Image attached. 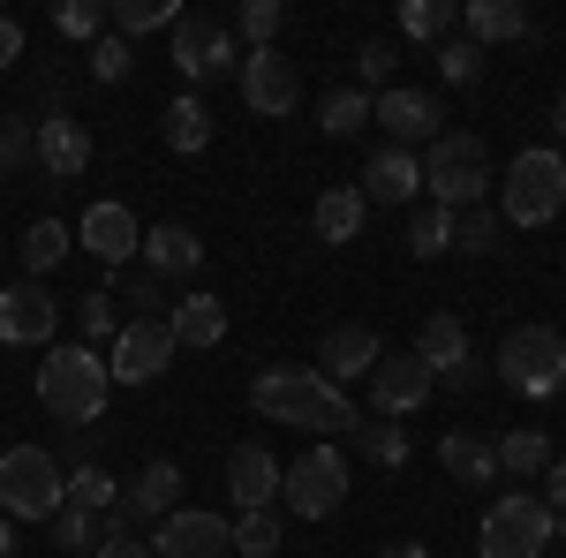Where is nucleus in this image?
Returning a JSON list of instances; mask_svg holds the SVG:
<instances>
[{
    "instance_id": "9b49d317",
    "label": "nucleus",
    "mask_w": 566,
    "mask_h": 558,
    "mask_svg": "<svg viewBox=\"0 0 566 558\" xmlns=\"http://www.w3.org/2000/svg\"><path fill=\"white\" fill-rule=\"evenodd\" d=\"M234 551V520L205 514V506H175L151 528V558H227Z\"/></svg>"
},
{
    "instance_id": "603ef678",
    "label": "nucleus",
    "mask_w": 566,
    "mask_h": 558,
    "mask_svg": "<svg viewBox=\"0 0 566 558\" xmlns=\"http://www.w3.org/2000/svg\"><path fill=\"white\" fill-rule=\"evenodd\" d=\"M378 558H431V551H423V544H386Z\"/></svg>"
},
{
    "instance_id": "bb28decb",
    "label": "nucleus",
    "mask_w": 566,
    "mask_h": 558,
    "mask_svg": "<svg viewBox=\"0 0 566 558\" xmlns=\"http://www.w3.org/2000/svg\"><path fill=\"white\" fill-rule=\"evenodd\" d=\"M159 136H167V144H175L181 159H197V151H205V144H212V106H205V98H197V91H181L175 106H167V114H159Z\"/></svg>"
},
{
    "instance_id": "864d4df0",
    "label": "nucleus",
    "mask_w": 566,
    "mask_h": 558,
    "mask_svg": "<svg viewBox=\"0 0 566 558\" xmlns=\"http://www.w3.org/2000/svg\"><path fill=\"white\" fill-rule=\"evenodd\" d=\"M552 129H559V144H566V91H559V106H552Z\"/></svg>"
},
{
    "instance_id": "39448f33",
    "label": "nucleus",
    "mask_w": 566,
    "mask_h": 558,
    "mask_svg": "<svg viewBox=\"0 0 566 558\" xmlns=\"http://www.w3.org/2000/svg\"><path fill=\"white\" fill-rule=\"evenodd\" d=\"M559 536V514L536 498V491H506L483 506V528H476V551L483 558H544V544Z\"/></svg>"
},
{
    "instance_id": "6e6552de",
    "label": "nucleus",
    "mask_w": 566,
    "mask_h": 558,
    "mask_svg": "<svg viewBox=\"0 0 566 558\" xmlns=\"http://www.w3.org/2000/svg\"><path fill=\"white\" fill-rule=\"evenodd\" d=\"M340 498H348V453H340L333 438L303 445V461H295V468H280V514L325 520Z\"/></svg>"
},
{
    "instance_id": "aec40b11",
    "label": "nucleus",
    "mask_w": 566,
    "mask_h": 558,
    "mask_svg": "<svg viewBox=\"0 0 566 558\" xmlns=\"http://www.w3.org/2000/svg\"><path fill=\"white\" fill-rule=\"evenodd\" d=\"M31 136H39V167L53 173V181H76V173L91 167V136H84V122H69L61 106H53L45 122H31Z\"/></svg>"
},
{
    "instance_id": "7ed1b4c3",
    "label": "nucleus",
    "mask_w": 566,
    "mask_h": 558,
    "mask_svg": "<svg viewBox=\"0 0 566 558\" xmlns=\"http://www.w3.org/2000/svg\"><path fill=\"white\" fill-rule=\"evenodd\" d=\"M483 181H491V144L476 129H446L423 151V197L446 204V212H469L483 204Z\"/></svg>"
},
{
    "instance_id": "c9c22d12",
    "label": "nucleus",
    "mask_w": 566,
    "mask_h": 558,
    "mask_svg": "<svg viewBox=\"0 0 566 558\" xmlns=\"http://www.w3.org/2000/svg\"><path fill=\"white\" fill-rule=\"evenodd\" d=\"M453 23H461V8H446V0H400V31H408V39H446V31H453Z\"/></svg>"
},
{
    "instance_id": "4468645a",
    "label": "nucleus",
    "mask_w": 566,
    "mask_h": 558,
    "mask_svg": "<svg viewBox=\"0 0 566 558\" xmlns=\"http://www.w3.org/2000/svg\"><path fill=\"white\" fill-rule=\"evenodd\" d=\"M423 370H431L438 386H476V355H469V325L453 317V309H438V317H423V333H416V347H408Z\"/></svg>"
},
{
    "instance_id": "de8ad7c7",
    "label": "nucleus",
    "mask_w": 566,
    "mask_h": 558,
    "mask_svg": "<svg viewBox=\"0 0 566 558\" xmlns=\"http://www.w3.org/2000/svg\"><path fill=\"white\" fill-rule=\"evenodd\" d=\"M386 76H392V45H386V39H370V45H363V91L386 84Z\"/></svg>"
},
{
    "instance_id": "f704fd0d",
    "label": "nucleus",
    "mask_w": 566,
    "mask_h": 558,
    "mask_svg": "<svg viewBox=\"0 0 566 558\" xmlns=\"http://www.w3.org/2000/svg\"><path fill=\"white\" fill-rule=\"evenodd\" d=\"M69 506H84V514H98V520H106L114 506H122V483H114L106 468H91V461H84V468L69 475Z\"/></svg>"
},
{
    "instance_id": "6ab92c4d",
    "label": "nucleus",
    "mask_w": 566,
    "mask_h": 558,
    "mask_svg": "<svg viewBox=\"0 0 566 558\" xmlns=\"http://www.w3.org/2000/svg\"><path fill=\"white\" fill-rule=\"evenodd\" d=\"M76 242H84L98 264H129L136 250H144V227H136L129 204H91L84 227H76Z\"/></svg>"
},
{
    "instance_id": "ddd939ff",
    "label": "nucleus",
    "mask_w": 566,
    "mask_h": 558,
    "mask_svg": "<svg viewBox=\"0 0 566 558\" xmlns=\"http://www.w3.org/2000/svg\"><path fill=\"white\" fill-rule=\"evenodd\" d=\"M175 69H181V84L234 76V31L212 23V15H181V23H175Z\"/></svg>"
},
{
    "instance_id": "e433bc0d",
    "label": "nucleus",
    "mask_w": 566,
    "mask_h": 558,
    "mask_svg": "<svg viewBox=\"0 0 566 558\" xmlns=\"http://www.w3.org/2000/svg\"><path fill=\"white\" fill-rule=\"evenodd\" d=\"M453 250H469V257H491V250H499V212H483V204L453 212Z\"/></svg>"
},
{
    "instance_id": "7c9ffc66",
    "label": "nucleus",
    "mask_w": 566,
    "mask_h": 558,
    "mask_svg": "<svg viewBox=\"0 0 566 558\" xmlns=\"http://www.w3.org/2000/svg\"><path fill=\"white\" fill-rule=\"evenodd\" d=\"M408 250H416V257H446V250H453V212L423 197L416 219H408Z\"/></svg>"
},
{
    "instance_id": "ea45409f",
    "label": "nucleus",
    "mask_w": 566,
    "mask_h": 558,
    "mask_svg": "<svg viewBox=\"0 0 566 558\" xmlns=\"http://www.w3.org/2000/svg\"><path fill=\"white\" fill-rule=\"evenodd\" d=\"M355 438H363V453H370L378 468H400V461H408V430L400 423H363Z\"/></svg>"
},
{
    "instance_id": "5fc2aeb1",
    "label": "nucleus",
    "mask_w": 566,
    "mask_h": 558,
    "mask_svg": "<svg viewBox=\"0 0 566 558\" xmlns=\"http://www.w3.org/2000/svg\"><path fill=\"white\" fill-rule=\"evenodd\" d=\"M8 551H15V528H8V520H0V558H8Z\"/></svg>"
},
{
    "instance_id": "f3484780",
    "label": "nucleus",
    "mask_w": 566,
    "mask_h": 558,
    "mask_svg": "<svg viewBox=\"0 0 566 558\" xmlns=\"http://www.w3.org/2000/svg\"><path fill=\"white\" fill-rule=\"evenodd\" d=\"M431 370H423V362H416V355H386V362H378V370H370V408H378V415H416V408H423V400H431Z\"/></svg>"
},
{
    "instance_id": "c03bdc74",
    "label": "nucleus",
    "mask_w": 566,
    "mask_h": 558,
    "mask_svg": "<svg viewBox=\"0 0 566 558\" xmlns=\"http://www.w3.org/2000/svg\"><path fill=\"white\" fill-rule=\"evenodd\" d=\"M280 23H287L280 0H250V8H242V39H250V45H272V39H280Z\"/></svg>"
},
{
    "instance_id": "a878e982",
    "label": "nucleus",
    "mask_w": 566,
    "mask_h": 558,
    "mask_svg": "<svg viewBox=\"0 0 566 558\" xmlns=\"http://www.w3.org/2000/svg\"><path fill=\"white\" fill-rule=\"evenodd\" d=\"M167 325H175L181 347H219L227 340V302L219 295H181L175 309H167Z\"/></svg>"
},
{
    "instance_id": "c756f323",
    "label": "nucleus",
    "mask_w": 566,
    "mask_h": 558,
    "mask_svg": "<svg viewBox=\"0 0 566 558\" xmlns=\"http://www.w3.org/2000/svg\"><path fill=\"white\" fill-rule=\"evenodd\" d=\"M317 129H325V136H355V129H370V91H363V84L325 91V98H317Z\"/></svg>"
},
{
    "instance_id": "58836bf2",
    "label": "nucleus",
    "mask_w": 566,
    "mask_h": 558,
    "mask_svg": "<svg viewBox=\"0 0 566 558\" xmlns=\"http://www.w3.org/2000/svg\"><path fill=\"white\" fill-rule=\"evenodd\" d=\"M438 76L446 84H483V45H469V39H453V45H438Z\"/></svg>"
},
{
    "instance_id": "b1692460",
    "label": "nucleus",
    "mask_w": 566,
    "mask_h": 558,
    "mask_svg": "<svg viewBox=\"0 0 566 558\" xmlns=\"http://www.w3.org/2000/svg\"><path fill=\"white\" fill-rule=\"evenodd\" d=\"M461 23H469V45H514V39H528V8H522V0H469Z\"/></svg>"
},
{
    "instance_id": "2eb2a0df",
    "label": "nucleus",
    "mask_w": 566,
    "mask_h": 558,
    "mask_svg": "<svg viewBox=\"0 0 566 558\" xmlns=\"http://www.w3.org/2000/svg\"><path fill=\"white\" fill-rule=\"evenodd\" d=\"M53 333H61V302L45 295L39 280L0 287V347H45Z\"/></svg>"
},
{
    "instance_id": "412c9836",
    "label": "nucleus",
    "mask_w": 566,
    "mask_h": 558,
    "mask_svg": "<svg viewBox=\"0 0 566 558\" xmlns=\"http://www.w3.org/2000/svg\"><path fill=\"white\" fill-rule=\"evenodd\" d=\"M416 197H423V159L386 144V151L363 167V204H416Z\"/></svg>"
},
{
    "instance_id": "4c0bfd02",
    "label": "nucleus",
    "mask_w": 566,
    "mask_h": 558,
    "mask_svg": "<svg viewBox=\"0 0 566 558\" xmlns=\"http://www.w3.org/2000/svg\"><path fill=\"white\" fill-rule=\"evenodd\" d=\"M53 23H61V39H84V45L106 39V8H98V0H69V8H53Z\"/></svg>"
},
{
    "instance_id": "f03ea898",
    "label": "nucleus",
    "mask_w": 566,
    "mask_h": 558,
    "mask_svg": "<svg viewBox=\"0 0 566 558\" xmlns=\"http://www.w3.org/2000/svg\"><path fill=\"white\" fill-rule=\"evenodd\" d=\"M106 392H114V378H106V355H98V347H84V340L45 347V362H39L45 415H61V423H98Z\"/></svg>"
},
{
    "instance_id": "0eeeda50",
    "label": "nucleus",
    "mask_w": 566,
    "mask_h": 558,
    "mask_svg": "<svg viewBox=\"0 0 566 558\" xmlns=\"http://www.w3.org/2000/svg\"><path fill=\"white\" fill-rule=\"evenodd\" d=\"M61 498H69V475H61V461H53L45 445H8V453H0V514L53 520Z\"/></svg>"
},
{
    "instance_id": "49530a36",
    "label": "nucleus",
    "mask_w": 566,
    "mask_h": 558,
    "mask_svg": "<svg viewBox=\"0 0 566 558\" xmlns=\"http://www.w3.org/2000/svg\"><path fill=\"white\" fill-rule=\"evenodd\" d=\"M98 558H151V544H129L122 514H106V544H98Z\"/></svg>"
},
{
    "instance_id": "dca6fc26",
    "label": "nucleus",
    "mask_w": 566,
    "mask_h": 558,
    "mask_svg": "<svg viewBox=\"0 0 566 558\" xmlns=\"http://www.w3.org/2000/svg\"><path fill=\"white\" fill-rule=\"evenodd\" d=\"M378 362H386V340H378L370 325H333L325 347H317V378H325V386H355V378L370 386Z\"/></svg>"
},
{
    "instance_id": "72a5a7b5",
    "label": "nucleus",
    "mask_w": 566,
    "mask_h": 558,
    "mask_svg": "<svg viewBox=\"0 0 566 558\" xmlns=\"http://www.w3.org/2000/svg\"><path fill=\"white\" fill-rule=\"evenodd\" d=\"M280 536H287V514H280V506L234 520V551H242V558H272V551H280Z\"/></svg>"
},
{
    "instance_id": "f257e3e1",
    "label": "nucleus",
    "mask_w": 566,
    "mask_h": 558,
    "mask_svg": "<svg viewBox=\"0 0 566 558\" xmlns=\"http://www.w3.org/2000/svg\"><path fill=\"white\" fill-rule=\"evenodd\" d=\"M250 408L264 423H287V430H310V438H340V430H363L355 400L340 386H325L317 370H264L250 386Z\"/></svg>"
},
{
    "instance_id": "c85d7f7f",
    "label": "nucleus",
    "mask_w": 566,
    "mask_h": 558,
    "mask_svg": "<svg viewBox=\"0 0 566 558\" xmlns=\"http://www.w3.org/2000/svg\"><path fill=\"white\" fill-rule=\"evenodd\" d=\"M175 23H181V0H122V8H106V31H114V39L175 31Z\"/></svg>"
},
{
    "instance_id": "393cba45",
    "label": "nucleus",
    "mask_w": 566,
    "mask_h": 558,
    "mask_svg": "<svg viewBox=\"0 0 566 558\" xmlns=\"http://www.w3.org/2000/svg\"><path fill=\"white\" fill-rule=\"evenodd\" d=\"M438 461H446L453 483H491V475H499V445L476 438V430H446V438H438Z\"/></svg>"
},
{
    "instance_id": "473e14b6",
    "label": "nucleus",
    "mask_w": 566,
    "mask_h": 558,
    "mask_svg": "<svg viewBox=\"0 0 566 558\" xmlns=\"http://www.w3.org/2000/svg\"><path fill=\"white\" fill-rule=\"evenodd\" d=\"M544 468H552L544 430H506V438H499V475H544Z\"/></svg>"
},
{
    "instance_id": "cd10ccee",
    "label": "nucleus",
    "mask_w": 566,
    "mask_h": 558,
    "mask_svg": "<svg viewBox=\"0 0 566 558\" xmlns=\"http://www.w3.org/2000/svg\"><path fill=\"white\" fill-rule=\"evenodd\" d=\"M310 227H317V242H355L363 234V189H325Z\"/></svg>"
},
{
    "instance_id": "4be33fe9",
    "label": "nucleus",
    "mask_w": 566,
    "mask_h": 558,
    "mask_svg": "<svg viewBox=\"0 0 566 558\" xmlns=\"http://www.w3.org/2000/svg\"><path fill=\"white\" fill-rule=\"evenodd\" d=\"M136 257L151 264V280L167 287V280H189L197 264H205V242L189 234V227H144V250Z\"/></svg>"
},
{
    "instance_id": "09e8293b",
    "label": "nucleus",
    "mask_w": 566,
    "mask_h": 558,
    "mask_svg": "<svg viewBox=\"0 0 566 558\" xmlns=\"http://www.w3.org/2000/svg\"><path fill=\"white\" fill-rule=\"evenodd\" d=\"M129 302H136V317H159V302H167V287L144 272V280H129Z\"/></svg>"
},
{
    "instance_id": "79ce46f5",
    "label": "nucleus",
    "mask_w": 566,
    "mask_h": 558,
    "mask_svg": "<svg viewBox=\"0 0 566 558\" xmlns=\"http://www.w3.org/2000/svg\"><path fill=\"white\" fill-rule=\"evenodd\" d=\"M84 61H91V76H98V84H122V76H129V69H136V53H129V39H114V31H106V39L91 45Z\"/></svg>"
},
{
    "instance_id": "20e7f679",
    "label": "nucleus",
    "mask_w": 566,
    "mask_h": 558,
    "mask_svg": "<svg viewBox=\"0 0 566 558\" xmlns=\"http://www.w3.org/2000/svg\"><path fill=\"white\" fill-rule=\"evenodd\" d=\"M499 386L522 400H559L566 392V333L552 325H514L499 340Z\"/></svg>"
},
{
    "instance_id": "5701e85b",
    "label": "nucleus",
    "mask_w": 566,
    "mask_h": 558,
    "mask_svg": "<svg viewBox=\"0 0 566 558\" xmlns=\"http://www.w3.org/2000/svg\"><path fill=\"white\" fill-rule=\"evenodd\" d=\"M175 506H181V468H175V461H151V468L129 483V498H122L114 514H122V520H167Z\"/></svg>"
},
{
    "instance_id": "a19ab883",
    "label": "nucleus",
    "mask_w": 566,
    "mask_h": 558,
    "mask_svg": "<svg viewBox=\"0 0 566 558\" xmlns=\"http://www.w3.org/2000/svg\"><path fill=\"white\" fill-rule=\"evenodd\" d=\"M91 536H98V514H84V506H69V498H61V514H53V544H61V558L91 551Z\"/></svg>"
},
{
    "instance_id": "8fccbe9b",
    "label": "nucleus",
    "mask_w": 566,
    "mask_h": 558,
    "mask_svg": "<svg viewBox=\"0 0 566 558\" xmlns=\"http://www.w3.org/2000/svg\"><path fill=\"white\" fill-rule=\"evenodd\" d=\"M15 61H23V23L0 15V69H15Z\"/></svg>"
},
{
    "instance_id": "9d476101",
    "label": "nucleus",
    "mask_w": 566,
    "mask_h": 558,
    "mask_svg": "<svg viewBox=\"0 0 566 558\" xmlns=\"http://www.w3.org/2000/svg\"><path fill=\"white\" fill-rule=\"evenodd\" d=\"M370 122L392 136V151H431L438 136H446V106H438L431 91H408V84H386L378 98H370Z\"/></svg>"
},
{
    "instance_id": "1a4fd4ad",
    "label": "nucleus",
    "mask_w": 566,
    "mask_h": 558,
    "mask_svg": "<svg viewBox=\"0 0 566 558\" xmlns=\"http://www.w3.org/2000/svg\"><path fill=\"white\" fill-rule=\"evenodd\" d=\"M175 347L181 340H175L167 317H129V325L106 340V378H114V386H151V378L175 362Z\"/></svg>"
},
{
    "instance_id": "6e6d98bb",
    "label": "nucleus",
    "mask_w": 566,
    "mask_h": 558,
    "mask_svg": "<svg viewBox=\"0 0 566 558\" xmlns=\"http://www.w3.org/2000/svg\"><path fill=\"white\" fill-rule=\"evenodd\" d=\"M53 558H61V551H53Z\"/></svg>"
},
{
    "instance_id": "423d86ee",
    "label": "nucleus",
    "mask_w": 566,
    "mask_h": 558,
    "mask_svg": "<svg viewBox=\"0 0 566 558\" xmlns=\"http://www.w3.org/2000/svg\"><path fill=\"white\" fill-rule=\"evenodd\" d=\"M499 204H506L514 227H544V219H559L566 212V151L528 144L522 159L506 167V181H499Z\"/></svg>"
},
{
    "instance_id": "a211bd4d",
    "label": "nucleus",
    "mask_w": 566,
    "mask_h": 558,
    "mask_svg": "<svg viewBox=\"0 0 566 558\" xmlns=\"http://www.w3.org/2000/svg\"><path fill=\"white\" fill-rule=\"evenodd\" d=\"M227 498H234V514L280 506V461H272L264 445H234V453H227Z\"/></svg>"
},
{
    "instance_id": "37998d69",
    "label": "nucleus",
    "mask_w": 566,
    "mask_h": 558,
    "mask_svg": "<svg viewBox=\"0 0 566 558\" xmlns=\"http://www.w3.org/2000/svg\"><path fill=\"white\" fill-rule=\"evenodd\" d=\"M76 325H84V347H91V340H114V333H122L114 295H84V302H76Z\"/></svg>"
},
{
    "instance_id": "2f4dec72",
    "label": "nucleus",
    "mask_w": 566,
    "mask_h": 558,
    "mask_svg": "<svg viewBox=\"0 0 566 558\" xmlns=\"http://www.w3.org/2000/svg\"><path fill=\"white\" fill-rule=\"evenodd\" d=\"M69 242H76V234H69L61 219H31V234H23V272H31V280L53 272V264L69 257Z\"/></svg>"
},
{
    "instance_id": "a18cd8bd",
    "label": "nucleus",
    "mask_w": 566,
    "mask_h": 558,
    "mask_svg": "<svg viewBox=\"0 0 566 558\" xmlns=\"http://www.w3.org/2000/svg\"><path fill=\"white\" fill-rule=\"evenodd\" d=\"M23 159H39V136H31V122L0 114V167H23Z\"/></svg>"
},
{
    "instance_id": "f8f14e48",
    "label": "nucleus",
    "mask_w": 566,
    "mask_h": 558,
    "mask_svg": "<svg viewBox=\"0 0 566 558\" xmlns=\"http://www.w3.org/2000/svg\"><path fill=\"white\" fill-rule=\"evenodd\" d=\"M234 76H242V106L264 114V122L295 114V98H303V76H295V61H287L280 45H250V61H242Z\"/></svg>"
},
{
    "instance_id": "3c124183",
    "label": "nucleus",
    "mask_w": 566,
    "mask_h": 558,
    "mask_svg": "<svg viewBox=\"0 0 566 558\" xmlns=\"http://www.w3.org/2000/svg\"><path fill=\"white\" fill-rule=\"evenodd\" d=\"M544 506L566 520V461H552V468H544Z\"/></svg>"
}]
</instances>
